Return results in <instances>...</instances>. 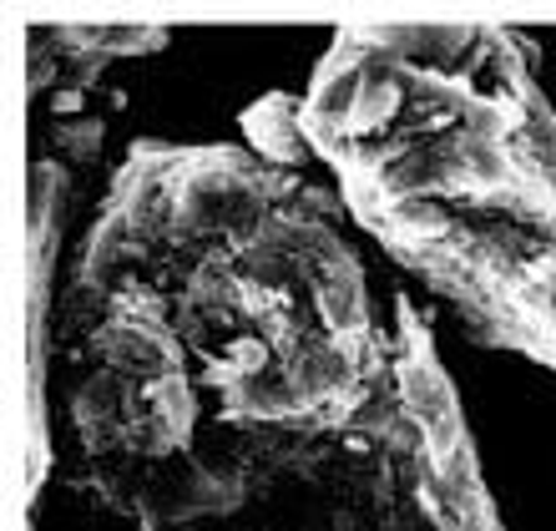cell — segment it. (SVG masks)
Masks as SVG:
<instances>
[{
    "mask_svg": "<svg viewBox=\"0 0 556 531\" xmlns=\"http://www.w3.org/2000/svg\"><path fill=\"white\" fill-rule=\"evenodd\" d=\"M400 359H395V390L405 400V410L420 420L425 441H430V456H445L466 441V420H460V400H455L451 375L440 369L435 350L425 340V329L415 325V314L400 304Z\"/></svg>",
    "mask_w": 556,
    "mask_h": 531,
    "instance_id": "6da1fadb",
    "label": "cell"
},
{
    "mask_svg": "<svg viewBox=\"0 0 556 531\" xmlns=\"http://www.w3.org/2000/svg\"><path fill=\"white\" fill-rule=\"evenodd\" d=\"M314 304H319V319L334 329L339 340H365V329H369L365 279H359V264H354L350 253L314 283Z\"/></svg>",
    "mask_w": 556,
    "mask_h": 531,
    "instance_id": "3957f363",
    "label": "cell"
},
{
    "mask_svg": "<svg viewBox=\"0 0 556 531\" xmlns=\"http://www.w3.org/2000/svg\"><path fill=\"white\" fill-rule=\"evenodd\" d=\"M299 122H304V112H299L293 97H268V102H258L249 117H243V127H249L258 157H268V163H293V157L304 152Z\"/></svg>",
    "mask_w": 556,
    "mask_h": 531,
    "instance_id": "277c9868",
    "label": "cell"
},
{
    "mask_svg": "<svg viewBox=\"0 0 556 531\" xmlns=\"http://www.w3.org/2000/svg\"><path fill=\"white\" fill-rule=\"evenodd\" d=\"M228 390V415H253V420H289V415L308 410V395L299 375H293L283 359H268V365L238 375Z\"/></svg>",
    "mask_w": 556,
    "mask_h": 531,
    "instance_id": "7a4b0ae2",
    "label": "cell"
}]
</instances>
